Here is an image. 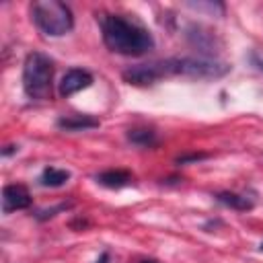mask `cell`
I'll return each instance as SVG.
<instances>
[{
  "instance_id": "1",
  "label": "cell",
  "mask_w": 263,
  "mask_h": 263,
  "mask_svg": "<svg viewBox=\"0 0 263 263\" xmlns=\"http://www.w3.org/2000/svg\"><path fill=\"white\" fill-rule=\"evenodd\" d=\"M105 45L121 55H144L154 47V37L140 23L129 21L121 14L101 12L97 14Z\"/></svg>"
},
{
  "instance_id": "2",
  "label": "cell",
  "mask_w": 263,
  "mask_h": 263,
  "mask_svg": "<svg viewBox=\"0 0 263 263\" xmlns=\"http://www.w3.org/2000/svg\"><path fill=\"white\" fill-rule=\"evenodd\" d=\"M53 62L41 51H31L23 64V88L33 101H45L51 97Z\"/></svg>"
},
{
  "instance_id": "3",
  "label": "cell",
  "mask_w": 263,
  "mask_h": 263,
  "mask_svg": "<svg viewBox=\"0 0 263 263\" xmlns=\"http://www.w3.org/2000/svg\"><path fill=\"white\" fill-rule=\"evenodd\" d=\"M29 12L39 31L49 37H62L74 27V14L70 6L58 0H35L31 2Z\"/></svg>"
},
{
  "instance_id": "4",
  "label": "cell",
  "mask_w": 263,
  "mask_h": 263,
  "mask_svg": "<svg viewBox=\"0 0 263 263\" xmlns=\"http://www.w3.org/2000/svg\"><path fill=\"white\" fill-rule=\"evenodd\" d=\"M166 64L171 74H185L193 78H220L228 72L224 62L212 58H171Z\"/></svg>"
},
{
  "instance_id": "5",
  "label": "cell",
  "mask_w": 263,
  "mask_h": 263,
  "mask_svg": "<svg viewBox=\"0 0 263 263\" xmlns=\"http://www.w3.org/2000/svg\"><path fill=\"white\" fill-rule=\"evenodd\" d=\"M168 64L166 60L162 62H152V64H138V66H129L121 72L123 80L127 84H136V86H146V84H154L156 80L168 76Z\"/></svg>"
},
{
  "instance_id": "6",
  "label": "cell",
  "mask_w": 263,
  "mask_h": 263,
  "mask_svg": "<svg viewBox=\"0 0 263 263\" xmlns=\"http://www.w3.org/2000/svg\"><path fill=\"white\" fill-rule=\"evenodd\" d=\"M31 201H33V197L25 185H6L2 189V212L4 214L25 210L31 205Z\"/></svg>"
},
{
  "instance_id": "7",
  "label": "cell",
  "mask_w": 263,
  "mask_h": 263,
  "mask_svg": "<svg viewBox=\"0 0 263 263\" xmlns=\"http://www.w3.org/2000/svg\"><path fill=\"white\" fill-rule=\"evenodd\" d=\"M92 84V74L88 70H82V68H70L62 80H60V95L62 97H70L86 86Z\"/></svg>"
},
{
  "instance_id": "8",
  "label": "cell",
  "mask_w": 263,
  "mask_h": 263,
  "mask_svg": "<svg viewBox=\"0 0 263 263\" xmlns=\"http://www.w3.org/2000/svg\"><path fill=\"white\" fill-rule=\"evenodd\" d=\"M97 183L103 185V187H109V189H121L125 185H129L134 181L132 173L123 171V168H109V171H103L99 173L97 177Z\"/></svg>"
},
{
  "instance_id": "9",
  "label": "cell",
  "mask_w": 263,
  "mask_h": 263,
  "mask_svg": "<svg viewBox=\"0 0 263 263\" xmlns=\"http://www.w3.org/2000/svg\"><path fill=\"white\" fill-rule=\"evenodd\" d=\"M99 119L92 115H66L58 119V127L66 132H82V129H92L99 127Z\"/></svg>"
},
{
  "instance_id": "10",
  "label": "cell",
  "mask_w": 263,
  "mask_h": 263,
  "mask_svg": "<svg viewBox=\"0 0 263 263\" xmlns=\"http://www.w3.org/2000/svg\"><path fill=\"white\" fill-rule=\"evenodd\" d=\"M216 199L220 203H224L226 208H232V210H238V212H247V210H253V201L245 195H238V193H232V191H220L216 195Z\"/></svg>"
},
{
  "instance_id": "11",
  "label": "cell",
  "mask_w": 263,
  "mask_h": 263,
  "mask_svg": "<svg viewBox=\"0 0 263 263\" xmlns=\"http://www.w3.org/2000/svg\"><path fill=\"white\" fill-rule=\"evenodd\" d=\"M127 140L140 148H150L158 142L156 138V132L154 129H148V127H136V129H129L127 132Z\"/></svg>"
},
{
  "instance_id": "12",
  "label": "cell",
  "mask_w": 263,
  "mask_h": 263,
  "mask_svg": "<svg viewBox=\"0 0 263 263\" xmlns=\"http://www.w3.org/2000/svg\"><path fill=\"white\" fill-rule=\"evenodd\" d=\"M68 179H70V173L68 171L55 168V166H47V168H43L39 181H41L43 187H62L64 183H68Z\"/></svg>"
},
{
  "instance_id": "13",
  "label": "cell",
  "mask_w": 263,
  "mask_h": 263,
  "mask_svg": "<svg viewBox=\"0 0 263 263\" xmlns=\"http://www.w3.org/2000/svg\"><path fill=\"white\" fill-rule=\"evenodd\" d=\"M68 208H70V203H62V205H58V208H51V210L39 212V214H37V218H39V220H47V218L55 216V212H64V210H68Z\"/></svg>"
},
{
  "instance_id": "14",
  "label": "cell",
  "mask_w": 263,
  "mask_h": 263,
  "mask_svg": "<svg viewBox=\"0 0 263 263\" xmlns=\"http://www.w3.org/2000/svg\"><path fill=\"white\" fill-rule=\"evenodd\" d=\"M189 6H191V8H197V10H199V8H208V10H216V8H218V10H224L222 4H212V2H210V4H203V2H189Z\"/></svg>"
},
{
  "instance_id": "15",
  "label": "cell",
  "mask_w": 263,
  "mask_h": 263,
  "mask_svg": "<svg viewBox=\"0 0 263 263\" xmlns=\"http://www.w3.org/2000/svg\"><path fill=\"white\" fill-rule=\"evenodd\" d=\"M208 154H187V156H179L177 158V162L179 164H185V162H191V160H201V158H205Z\"/></svg>"
},
{
  "instance_id": "16",
  "label": "cell",
  "mask_w": 263,
  "mask_h": 263,
  "mask_svg": "<svg viewBox=\"0 0 263 263\" xmlns=\"http://www.w3.org/2000/svg\"><path fill=\"white\" fill-rule=\"evenodd\" d=\"M249 58H251V62H253V64L263 72V55H259L257 51H251V55H249Z\"/></svg>"
},
{
  "instance_id": "17",
  "label": "cell",
  "mask_w": 263,
  "mask_h": 263,
  "mask_svg": "<svg viewBox=\"0 0 263 263\" xmlns=\"http://www.w3.org/2000/svg\"><path fill=\"white\" fill-rule=\"evenodd\" d=\"M16 150H18V146L10 144V146H6V148L2 150V156H8V154H12V152H16Z\"/></svg>"
},
{
  "instance_id": "18",
  "label": "cell",
  "mask_w": 263,
  "mask_h": 263,
  "mask_svg": "<svg viewBox=\"0 0 263 263\" xmlns=\"http://www.w3.org/2000/svg\"><path fill=\"white\" fill-rule=\"evenodd\" d=\"M107 259H109V253H103L101 259H97V263H107Z\"/></svg>"
},
{
  "instance_id": "19",
  "label": "cell",
  "mask_w": 263,
  "mask_h": 263,
  "mask_svg": "<svg viewBox=\"0 0 263 263\" xmlns=\"http://www.w3.org/2000/svg\"><path fill=\"white\" fill-rule=\"evenodd\" d=\"M140 263H158V261H154V259H144V261H140Z\"/></svg>"
},
{
  "instance_id": "20",
  "label": "cell",
  "mask_w": 263,
  "mask_h": 263,
  "mask_svg": "<svg viewBox=\"0 0 263 263\" xmlns=\"http://www.w3.org/2000/svg\"><path fill=\"white\" fill-rule=\"evenodd\" d=\"M259 249H261V251H263V242H261V245H259Z\"/></svg>"
}]
</instances>
